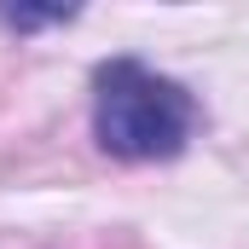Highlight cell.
Here are the masks:
<instances>
[{
  "instance_id": "6da1fadb",
  "label": "cell",
  "mask_w": 249,
  "mask_h": 249,
  "mask_svg": "<svg viewBox=\"0 0 249 249\" xmlns=\"http://www.w3.org/2000/svg\"><path fill=\"white\" fill-rule=\"evenodd\" d=\"M93 133L122 162H168L191 139V93L139 58H110L93 70Z\"/></svg>"
},
{
  "instance_id": "7a4b0ae2",
  "label": "cell",
  "mask_w": 249,
  "mask_h": 249,
  "mask_svg": "<svg viewBox=\"0 0 249 249\" xmlns=\"http://www.w3.org/2000/svg\"><path fill=\"white\" fill-rule=\"evenodd\" d=\"M64 18H75V12H29V6H0V23H12V29H41V23H64Z\"/></svg>"
}]
</instances>
